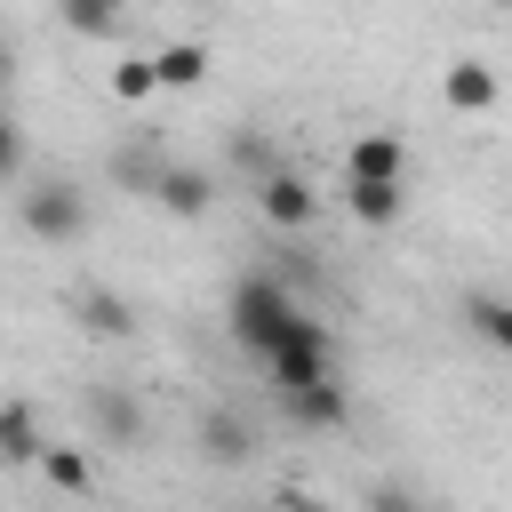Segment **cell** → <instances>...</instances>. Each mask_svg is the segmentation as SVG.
<instances>
[{
    "instance_id": "6da1fadb",
    "label": "cell",
    "mask_w": 512,
    "mask_h": 512,
    "mask_svg": "<svg viewBox=\"0 0 512 512\" xmlns=\"http://www.w3.org/2000/svg\"><path fill=\"white\" fill-rule=\"evenodd\" d=\"M224 328H232V344L264 368V360L304 328V304H296L272 272H240V280H232V304H224Z\"/></svg>"
},
{
    "instance_id": "7a4b0ae2",
    "label": "cell",
    "mask_w": 512,
    "mask_h": 512,
    "mask_svg": "<svg viewBox=\"0 0 512 512\" xmlns=\"http://www.w3.org/2000/svg\"><path fill=\"white\" fill-rule=\"evenodd\" d=\"M16 224L48 248H72L88 232V192L80 184H32V192H16Z\"/></svg>"
},
{
    "instance_id": "3957f363",
    "label": "cell",
    "mask_w": 512,
    "mask_h": 512,
    "mask_svg": "<svg viewBox=\"0 0 512 512\" xmlns=\"http://www.w3.org/2000/svg\"><path fill=\"white\" fill-rule=\"evenodd\" d=\"M264 376H272V392H296V384H320V376H336V344H328V328L304 312V328L264 360Z\"/></svg>"
},
{
    "instance_id": "277c9868",
    "label": "cell",
    "mask_w": 512,
    "mask_h": 512,
    "mask_svg": "<svg viewBox=\"0 0 512 512\" xmlns=\"http://www.w3.org/2000/svg\"><path fill=\"white\" fill-rule=\"evenodd\" d=\"M256 216H264L272 232H304V224L320 216V192H312L296 168H272V176H256Z\"/></svg>"
},
{
    "instance_id": "5b68a950",
    "label": "cell",
    "mask_w": 512,
    "mask_h": 512,
    "mask_svg": "<svg viewBox=\"0 0 512 512\" xmlns=\"http://www.w3.org/2000/svg\"><path fill=\"white\" fill-rule=\"evenodd\" d=\"M408 176V144L392 128H360L344 152V184H400Z\"/></svg>"
},
{
    "instance_id": "8992f818",
    "label": "cell",
    "mask_w": 512,
    "mask_h": 512,
    "mask_svg": "<svg viewBox=\"0 0 512 512\" xmlns=\"http://www.w3.org/2000/svg\"><path fill=\"white\" fill-rule=\"evenodd\" d=\"M280 408H288L296 424H312V432H336V424L352 416V392H344L336 376H320V384H296V392H280Z\"/></svg>"
},
{
    "instance_id": "52a82bcc",
    "label": "cell",
    "mask_w": 512,
    "mask_h": 512,
    "mask_svg": "<svg viewBox=\"0 0 512 512\" xmlns=\"http://www.w3.org/2000/svg\"><path fill=\"white\" fill-rule=\"evenodd\" d=\"M200 456H208V464H248V456H256V424H248L240 408H208V416H200Z\"/></svg>"
},
{
    "instance_id": "ba28073f",
    "label": "cell",
    "mask_w": 512,
    "mask_h": 512,
    "mask_svg": "<svg viewBox=\"0 0 512 512\" xmlns=\"http://www.w3.org/2000/svg\"><path fill=\"white\" fill-rule=\"evenodd\" d=\"M440 104H448V112H488V104H496V72H488V56H456V64L440 72Z\"/></svg>"
},
{
    "instance_id": "9c48e42d",
    "label": "cell",
    "mask_w": 512,
    "mask_h": 512,
    "mask_svg": "<svg viewBox=\"0 0 512 512\" xmlns=\"http://www.w3.org/2000/svg\"><path fill=\"white\" fill-rule=\"evenodd\" d=\"M72 312H80V328H96V336H136V304H128L120 288H72Z\"/></svg>"
},
{
    "instance_id": "30bf717a",
    "label": "cell",
    "mask_w": 512,
    "mask_h": 512,
    "mask_svg": "<svg viewBox=\"0 0 512 512\" xmlns=\"http://www.w3.org/2000/svg\"><path fill=\"white\" fill-rule=\"evenodd\" d=\"M464 328H472L480 344L512 352V296H496V288H472V296H464Z\"/></svg>"
},
{
    "instance_id": "8fae6325",
    "label": "cell",
    "mask_w": 512,
    "mask_h": 512,
    "mask_svg": "<svg viewBox=\"0 0 512 512\" xmlns=\"http://www.w3.org/2000/svg\"><path fill=\"white\" fill-rule=\"evenodd\" d=\"M152 200H160L168 216H200L216 192H208V176H200V168H160V176H152Z\"/></svg>"
},
{
    "instance_id": "7c38bea8",
    "label": "cell",
    "mask_w": 512,
    "mask_h": 512,
    "mask_svg": "<svg viewBox=\"0 0 512 512\" xmlns=\"http://www.w3.org/2000/svg\"><path fill=\"white\" fill-rule=\"evenodd\" d=\"M88 416H96V432H104V440H120V448H136V440H144V408H136V400H120V392H104V384L88 392Z\"/></svg>"
},
{
    "instance_id": "4fadbf2b",
    "label": "cell",
    "mask_w": 512,
    "mask_h": 512,
    "mask_svg": "<svg viewBox=\"0 0 512 512\" xmlns=\"http://www.w3.org/2000/svg\"><path fill=\"white\" fill-rule=\"evenodd\" d=\"M40 448H48V440H40L32 408H24V400H8V408H0V456H8V464H40Z\"/></svg>"
},
{
    "instance_id": "5bb4252c",
    "label": "cell",
    "mask_w": 512,
    "mask_h": 512,
    "mask_svg": "<svg viewBox=\"0 0 512 512\" xmlns=\"http://www.w3.org/2000/svg\"><path fill=\"white\" fill-rule=\"evenodd\" d=\"M64 8V24L80 32V40H112L120 24H128V0H56Z\"/></svg>"
},
{
    "instance_id": "9a60e30c",
    "label": "cell",
    "mask_w": 512,
    "mask_h": 512,
    "mask_svg": "<svg viewBox=\"0 0 512 512\" xmlns=\"http://www.w3.org/2000/svg\"><path fill=\"white\" fill-rule=\"evenodd\" d=\"M152 72H160V88H200L208 80V48L200 40H176V48L152 56Z\"/></svg>"
},
{
    "instance_id": "2e32d148",
    "label": "cell",
    "mask_w": 512,
    "mask_h": 512,
    "mask_svg": "<svg viewBox=\"0 0 512 512\" xmlns=\"http://www.w3.org/2000/svg\"><path fill=\"white\" fill-rule=\"evenodd\" d=\"M400 200H408L400 184H344V208H352L368 232H376V224H392V216H400Z\"/></svg>"
},
{
    "instance_id": "e0dca14e",
    "label": "cell",
    "mask_w": 512,
    "mask_h": 512,
    "mask_svg": "<svg viewBox=\"0 0 512 512\" xmlns=\"http://www.w3.org/2000/svg\"><path fill=\"white\" fill-rule=\"evenodd\" d=\"M160 88V72H152V56H128V64H112V96L120 104H144Z\"/></svg>"
},
{
    "instance_id": "ac0fdd59",
    "label": "cell",
    "mask_w": 512,
    "mask_h": 512,
    "mask_svg": "<svg viewBox=\"0 0 512 512\" xmlns=\"http://www.w3.org/2000/svg\"><path fill=\"white\" fill-rule=\"evenodd\" d=\"M40 472H48L56 488H88V456H80V448H40Z\"/></svg>"
},
{
    "instance_id": "d6986e66",
    "label": "cell",
    "mask_w": 512,
    "mask_h": 512,
    "mask_svg": "<svg viewBox=\"0 0 512 512\" xmlns=\"http://www.w3.org/2000/svg\"><path fill=\"white\" fill-rule=\"evenodd\" d=\"M232 160L248 168V176H272L280 160H272V136H232Z\"/></svg>"
},
{
    "instance_id": "ffe728a7",
    "label": "cell",
    "mask_w": 512,
    "mask_h": 512,
    "mask_svg": "<svg viewBox=\"0 0 512 512\" xmlns=\"http://www.w3.org/2000/svg\"><path fill=\"white\" fill-rule=\"evenodd\" d=\"M24 168V128L8 120V104H0V176H16Z\"/></svg>"
},
{
    "instance_id": "44dd1931",
    "label": "cell",
    "mask_w": 512,
    "mask_h": 512,
    "mask_svg": "<svg viewBox=\"0 0 512 512\" xmlns=\"http://www.w3.org/2000/svg\"><path fill=\"white\" fill-rule=\"evenodd\" d=\"M368 512H424L408 488H368Z\"/></svg>"
},
{
    "instance_id": "7402d4cb",
    "label": "cell",
    "mask_w": 512,
    "mask_h": 512,
    "mask_svg": "<svg viewBox=\"0 0 512 512\" xmlns=\"http://www.w3.org/2000/svg\"><path fill=\"white\" fill-rule=\"evenodd\" d=\"M8 80H16V64H8V48H0V96H8Z\"/></svg>"
},
{
    "instance_id": "603a6c76",
    "label": "cell",
    "mask_w": 512,
    "mask_h": 512,
    "mask_svg": "<svg viewBox=\"0 0 512 512\" xmlns=\"http://www.w3.org/2000/svg\"><path fill=\"white\" fill-rule=\"evenodd\" d=\"M272 512H312V504H296V496H288V504H272Z\"/></svg>"
},
{
    "instance_id": "cb8c5ba5",
    "label": "cell",
    "mask_w": 512,
    "mask_h": 512,
    "mask_svg": "<svg viewBox=\"0 0 512 512\" xmlns=\"http://www.w3.org/2000/svg\"><path fill=\"white\" fill-rule=\"evenodd\" d=\"M496 8H512V0H496Z\"/></svg>"
}]
</instances>
